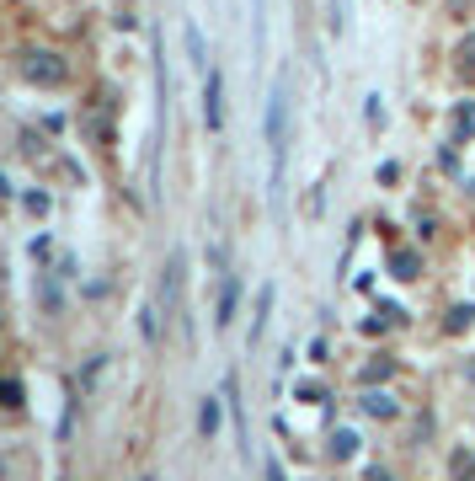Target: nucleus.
<instances>
[{
    "instance_id": "nucleus-7",
    "label": "nucleus",
    "mask_w": 475,
    "mask_h": 481,
    "mask_svg": "<svg viewBox=\"0 0 475 481\" xmlns=\"http://www.w3.org/2000/svg\"><path fill=\"white\" fill-rule=\"evenodd\" d=\"M182 38H187V54H192V64H203V70H209V49H203V33H198V22H187V33H182Z\"/></svg>"
},
{
    "instance_id": "nucleus-13",
    "label": "nucleus",
    "mask_w": 475,
    "mask_h": 481,
    "mask_svg": "<svg viewBox=\"0 0 475 481\" xmlns=\"http://www.w3.org/2000/svg\"><path fill=\"white\" fill-rule=\"evenodd\" d=\"M267 481H289V476H284V466H278V460H267Z\"/></svg>"
},
{
    "instance_id": "nucleus-3",
    "label": "nucleus",
    "mask_w": 475,
    "mask_h": 481,
    "mask_svg": "<svg viewBox=\"0 0 475 481\" xmlns=\"http://www.w3.org/2000/svg\"><path fill=\"white\" fill-rule=\"evenodd\" d=\"M27 75H33V80H43V86H60L64 64H54V54H33V60H27Z\"/></svg>"
},
{
    "instance_id": "nucleus-6",
    "label": "nucleus",
    "mask_w": 475,
    "mask_h": 481,
    "mask_svg": "<svg viewBox=\"0 0 475 481\" xmlns=\"http://www.w3.org/2000/svg\"><path fill=\"white\" fill-rule=\"evenodd\" d=\"M251 38H256V54L267 49V0H251Z\"/></svg>"
},
{
    "instance_id": "nucleus-12",
    "label": "nucleus",
    "mask_w": 475,
    "mask_h": 481,
    "mask_svg": "<svg viewBox=\"0 0 475 481\" xmlns=\"http://www.w3.org/2000/svg\"><path fill=\"white\" fill-rule=\"evenodd\" d=\"M460 128H465V134L475 128V108H460Z\"/></svg>"
},
{
    "instance_id": "nucleus-10",
    "label": "nucleus",
    "mask_w": 475,
    "mask_h": 481,
    "mask_svg": "<svg viewBox=\"0 0 475 481\" xmlns=\"http://www.w3.org/2000/svg\"><path fill=\"white\" fill-rule=\"evenodd\" d=\"M390 268H396V278H416V257H412V251H396V262H390Z\"/></svg>"
},
{
    "instance_id": "nucleus-5",
    "label": "nucleus",
    "mask_w": 475,
    "mask_h": 481,
    "mask_svg": "<svg viewBox=\"0 0 475 481\" xmlns=\"http://www.w3.org/2000/svg\"><path fill=\"white\" fill-rule=\"evenodd\" d=\"M267 316H273V284H262V295H256V316H251V343L267 332Z\"/></svg>"
},
{
    "instance_id": "nucleus-1",
    "label": "nucleus",
    "mask_w": 475,
    "mask_h": 481,
    "mask_svg": "<svg viewBox=\"0 0 475 481\" xmlns=\"http://www.w3.org/2000/svg\"><path fill=\"white\" fill-rule=\"evenodd\" d=\"M267 156H273V209H284V161H289V86L267 97Z\"/></svg>"
},
{
    "instance_id": "nucleus-4",
    "label": "nucleus",
    "mask_w": 475,
    "mask_h": 481,
    "mask_svg": "<svg viewBox=\"0 0 475 481\" xmlns=\"http://www.w3.org/2000/svg\"><path fill=\"white\" fill-rule=\"evenodd\" d=\"M236 300H240V284L236 278H225V295H219V316H214V326L225 332L230 321H236Z\"/></svg>"
},
{
    "instance_id": "nucleus-14",
    "label": "nucleus",
    "mask_w": 475,
    "mask_h": 481,
    "mask_svg": "<svg viewBox=\"0 0 475 481\" xmlns=\"http://www.w3.org/2000/svg\"><path fill=\"white\" fill-rule=\"evenodd\" d=\"M0 193H5V177H0Z\"/></svg>"
},
{
    "instance_id": "nucleus-9",
    "label": "nucleus",
    "mask_w": 475,
    "mask_h": 481,
    "mask_svg": "<svg viewBox=\"0 0 475 481\" xmlns=\"http://www.w3.org/2000/svg\"><path fill=\"white\" fill-rule=\"evenodd\" d=\"M198 428H203V433H214V428H219V401H214V396L198 407Z\"/></svg>"
},
{
    "instance_id": "nucleus-8",
    "label": "nucleus",
    "mask_w": 475,
    "mask_h": 481,
    "mask_svg": "<svg viewBox=\"0 0 475 481\" xmlns=\"http://www.w3.org/2000/svg\"><path fill=\"white\" fill-rule=\"evenodd\" d=\"M363 412H368V418H390V412H396V401H390V396H379V391H368V396H363Z\"/></svg>"
},
{
    "instance_id": "nucleus-11",
    "label": "nucleus",
    "mask_w": 475,
    "mask_h": 481,
    "mask_svg": "<svg viewBox=\"0 0 475 481\" xmlns=\"http://www.w3.org/2000/svg\"><path fill=\"white\" fill-rule=\"evenodd\" d=\"M460 75H475V38L460 43Z\"/></svg>"
},
{
    "instance_id": "nucleus-2",
    "label": "nucleus",
    "mask_w": 475,
    "mask_h": 481,
    "mask_svg": "<svg viewBox=\"0 0 475 481\" xmlns=\"http://www.w3.org/2000/svg\"><path fill=\"white\" fill-rule=\"evenodd\" d=\"M203 118H209V128L225 123V75L214 64H209V86H203Z\"/></svg>"
}]
</instances>
